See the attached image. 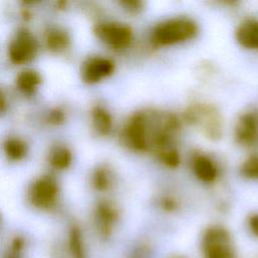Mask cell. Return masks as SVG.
Returning <instances> with one entry per match:
<instances>
[{
    "label": "cell",
    "mask_w": 258,
    "mask_h": 258,
    "mask_svg": "<svg viewBox=\"0 0 258 258\" xmlns=\"http://www.w3.org/2000/svg\"><path fill=\"white\" fill-rule=\"evenodd\" d=\"M204 258H237L236 245L230 231L221 225L208 227L202 237Z\"/></svg>",
    "instance_id": "6da1fadb"
},
{
    "label": "cell",
    "mask_w": 258,
    "mask_h": 258,
    "mask_svg": "<svg viewBox=\"0 0 258 258\" xmlns=\"http://www.w3.org/2000/svg\"><path fill=\"white\" fill-rule=\"evenodd\" d=\"M198 32L197 23L187 17H173L158 23L152 31V40L159 45L180 42L194 37Z\"/></svg>",
    "instance_id": "7a4b0ae2"
},
{
    "label": "cell",
    "mask_w": 258,
    "mask_h": 258,
    "mask_svg": "<svg viewBox=\"0 0 258 258\" xmlns=\"http://www.w3.org/2000/svg\"><path fill=\"white\" fill-rule=\"evenodd\" d=\"M186 119L200 125L210 138H219L222 133V119L219 112L210 105H195L185 113Z\"/></svg>",
    "instance_id": "3957f363"
},
{
    "label": "cell",
    "mask_w": 258,
    "mask_h": 258,
    "mask_svg": "<svg viewBox=\"0 0 258 258\" xmlns=\"http://www.w3.org/2000/svg\"><path fill=\"white\" fill-rule=\"evenodd\" d=\"M37 40L26 28L18 29L8 46V55L12 62L23 63L31 60L37 52Z\"/></svg>",
    "instance_id": "277c9868"
},
{
    "label": "cell",
    "mask_w": 258,
    "mask_h": 258,
    "mask_svg": "<svg viewBox=\"0 0 258 258\" xmlns=\"http://www.w3.org/2000/svg\"><path fill=\"white\" fill-rule=\"evenodd\" d=\"M97 36L113 48H124L132 40V30L129 25L120 22H102L95 26Z\"/></svg>",
    "instance_id": "5b68a950"
},
{
    "label": "cell",
    "mask_w": 258,
    "mask_h": 258,
    "mask_svg": "<svg viewBox=\"0 0 258 258\" xmlns=\"http://www.w3.org/2000/svg\"><path fill=\"white\" fill-rule=\"evenodd\" d=\"M58 192L57 183L48 175L37 178L29 189V200L31 204L39 209H48L56 201Z\"/></svg>",
    "instance_id": "8992f818"
},
{
    "label": "cell",
    "mask_w": 258,
    "mask_h": 258,
    "mask_svg": "<svg viewBox=\"0 0 258 258\" xmlns=\"http://www.w3.org/2000/svg\"><path fill=\"white\" fill-rule=\"evenodd\" d=\"M123 137L128 145L136 150H147L146 129H145V114L142 112L135 113L128 120Z\"/></svg>",
    "instance_id": "52a82bcc"
},
{
    "label": "cell",
    "mask_w": 258,
    "mask_h": 258,
    "mask_svg": "<svg viewBox=\"0 0 258 258\" xmlns=\"http://www.w3.org/2000/svg\"><path fill=\"white\" fill-rule=\"evenodd\" d=\"M234 137L241 145H252L258 137V115L254 112L240 115L235 124Z\"/></svg>",
    "instance_id": "ba28073f"
},
{
    "label": "cell",
    "mask_w": 258,
    "mask_h": 258,
    "mask_svg": "<svg viewBox=\"0 0 258 258\" xmlns=\"http://www.w3.org/2000/svg\"><path fill=\"white\" fill-rule=\"evenodd\" d=\"M114 70V62L103 56L89 57L82 67V79L87 83H96L109 76Z\"/></svg>",
    "instance_id": "9c48e42d"
},
{
    "label": "cell",
    "mask_w": 258,
    "mask_h": 258,
    "mask_svg": "<svg viewBox=\"0 0 258 258\" xmlns=\"http://www.w3.org/2000/svg\"><path fill=\"white\" fill-rule=\"evenodd\" d=\"M235 38L244 48L258 49V20L251 17L242 20L235 30Z\"/></svg>",
    "instance_id": "30bf717a"
},
{
    "label": "cell",
    "mask_w": 258,
    "mask_h": 258,
    "mask_svg": "<svg viewBox=\"0 0 258 258\" xmlns=\"http://www.w3.org/2000/svg\"><path fill=\"white\" fill-rule=\"evenodd\" d=\"M118 220L117 209L108 202L100 203L96 210L97 227L103 236H109Z\"/></svg>",
    "instance_id": "8fae6325"
},
{
    "label": "cell",
    "mask_w": 258,
    "mask_h": 258,
    "mask_svg": "<svg viewBox=\"0 0 258 258\" xmlns=\"http://www.w3.org/2000/svg\"><path fill=\"white\" fill-rule=\"evenodd\" d=\"M194 172L198 178L205 182H212L218 176V168L215 162L207 155H198L192 162Z\"/></svg>",
    "instance_id": "7c38bea8"
},
{
    "label": "cell",
    "mask_w": 258,
    "mask_h": 258,
    "mask_svg": "<svg viewBox=\"0 0 258 258\" xmlns=\"http://www.w3.org/2000/svg\"><path fill=\"white\" fill-rule=\"evenodd\" d=\"M40 76L33 70H24L16 77V86L25 94H31L40 84Z\"/></svg>",
    "instance_id": "4fadbf2b"
},
{
    "label": "cell",
    "mask_w": 258,
    "mask_h": 258,
    "mask_svg": "<svg viewBox=\"0 0 258 258\" xmlns=\"http://www.w3.org/2000/svg\"><path fill=\"white\" fill-rule=\"evenodd\" d=\"M92 120L98 132L101 134L109 133L112 126V118L106 109L100 106L94 107L92 110Z\"/></svg>",
    "instance_id": "5bb4252c"
},
{
    "label": "cell",
    "mask_w": 258,
    "mask_h": 258,
    "mask_svg": "<svg viewBox=\"0 0 258 258\" xmlns=\"http://www.w3.org/2000/svg\"><path fill=\"white\" fill-rule=\"evenodd\" d=\"M45 41H46L47 47H49L52 50L58 51V50H61L67 47V45L69 44L70 38H69L68 33L64 32L63 30L54 28V29L49 30L46 33Z\"/></svg>",
    "instance_id": "9a60e30c"
},
{
    "label": "cell",
    "mask_w": 258,
    "mask_h": 258,
    "mask_svg": "<svg viewBox=\"0 0 258 258\" xmlns=\"http://www.w3.org/2000/svg\"><path fill=\"white\" fill-rule=\"evenodd\" d=\"M4 150L9 158L18 160L25 155L27 147L23 140L19 138H9L4 143Z\"/></svg>",
    "instance_id": "2e32d148"
},
{
    "label": "cell",
    "mask_w": 258,
    "mask_h": 258,
    "mask_svg": "<svg viewBox=\"0 0 258 258\" xmlns=\"http://www.w3.org/2000/svg\"><path fill=\"white\" fill-rule=\"evenodd\" d=\"M72 160V154L66 147H57L51 151L49 155V162L55 168H66L70 165Z\"/></svg>",
    "instance_id": "e0dca14e"
},
{
    "label": "cell",
    "mask_w": 258,
    "mask_h": 258,
    "mask_svg": "<svg viewBox=\"0 0 258 258\" xmlns=\"http://www.w3.org/2000/svg\"><path fill=\"white\" fill-rule=\"evenodd\" d=\"M70 251L74 258H85V249L82 240V235L79 228L74 227L70 232L69 238Z\"/></svg>",
    "instance_id": "ac0fdd59"
},
{
    "label": "cell",
    "mask_w": 258,
    "mask_h": 258,
    "mask_svg": "<svg viewBox=\"0 0 258 258\" xmlns=\"http://www.w3.org/2000/svg\"><path fill=\"white\" fill-rule=\"evenodd\" d=\"M240 173L247 179H258V154L248 156L240 166Z\"/></svg>",
    "instance_id": "d6986e66"
},
{
    "label": "cell",
    "mask_w": 258,
    "mask_h": 258,
    "mask_svg": "<svg viewBox=\"0 0 258 258\" xmlns=\"http://www.w3.org/2000/svg\"><path fill=\"white\" fill-rule=\"evenodd\" d=\"M109 174L106 169L104 168H99L95 171L93 175V184L97 189L103 190L106 189L109 186Z\"/></svg>",
    "instance_id": "ffe728a7"
},
{
    "label": "cell",
    "mask_w": 258,
    "mask_h": 258,
    "mask_svg": "<svg viewBox=\"0 0 258 258\" xmlns=\"http://www.w3.org/2000/svg\"><path fill=\"white\" fill-rule=\"evenodd\" d=\"M159 156H160V159L165 163L167 164L168 166H171V167H175L178 163H179V156H178V153L176 150L174 149H166L162 152L159 153Z\"/></svg>",
    "instance_id": "44dd1931"
},
{
    "label": "cell",
    "mask_w": 258,
    "mask_h": 258,
    "mask_svg": "<svg viewBox=\"0 0 258 258\" xmlns=\"http://www.w3.org/2000/svg\"><path fill=\"white\" fill-rule=\"evenodd\" d=\"M247 228L250 234L258 239V212L252 213L247 218Z\"/></svg>",
    "instance_id": "7402d4cb"
},
{
    "label": "cell",
    "mask_w": 258,
    "mask_h": 258,
    "mask_svg": "<svg viewBox=\"0 0 258 258\" xmlns=\"http://www.w3.org/2000/svg\"><path fill=\"white\" fill-rule=\"evenodd\" d=\"M122 4L126 7H129L128 9L130 10H138L141 7V2L139 1H124Z\"/></svg>",
    "instance_id": "603a6c76"
},
{
    "label": "cell",
    "mask_w": 258,
    "mask_h": 258,
    "mask_svg": "<svg viewBox=\"0 0 258 258\" xmlns=\"http://www.w3.org/2000/svg\"><path fill=\"white\" fill-rule=\"evenodd\" d=\"M50 119L52 121H54V122H58V121H60L62 119V114L60 112H58V111H55V112L51 113Z\"/></svg>",
    "instance_id": "cb8c5ba5"
},
{
    "label": "cell",
    "mask_w": 258,
    "mask_h": 258,
    "mask_svg": "<svg viewBox=\"0 0 258 258\" xmlns=\"http://www.w3.org/2000/svg\"><path fill=\"white\" fill-rule=\"evenodd\" d=\"M166 258H186V257H184V256H182L180 254H173V255H169Z\"/></svg>",
    "instance_id": "d4e9b609"
},
{
    "label": "cell",
    "mask_w": 258,
    "mask_h": 258,
    "mask_svg": "<svg viewBox=\"0 0 258 258\" xmlns=\"http://www.w3.org/2000/svg\"><path fill=\"white\" fill-rule=\"evenodd\" d=\"M9 258H16V257H9Z\"/></svg>",
    "instance_id": "484cf974"
}]
</instances>
